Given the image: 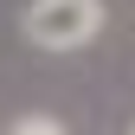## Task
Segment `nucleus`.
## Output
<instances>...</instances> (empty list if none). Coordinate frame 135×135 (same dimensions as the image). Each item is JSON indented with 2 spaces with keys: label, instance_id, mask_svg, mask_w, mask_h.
Returning a JSON list of instances; mask_svg holds the SVG:
<instances>
[{
  "label": "nucleus",
  "instance_id": "1",
  "mask_svg": "<svg viewBox=\"0 0 135 135\" xmlns=\"http://www.w3.org/2000/svg\"><path fill=\"white\" fill-rule=\"evenodd\" d=\"M103 20H109L103 0H26L20 32L39 52H77V45H90L103 32Z\"/></svg>",
  "mask_w": 135,
  "mask_h": 135
},
{
  "label": "nucleus",
  "instance_id": "2",
  "mask_svg": "<svg viewBox=\"0 0 135 135\" xmlns=\"http://www.w3.org/2000/svg\"><path fill=\"white\" fill-rule=\"evenodd\" d=\"M7 135H71V129H64L58 116H20V122H13Z\"/></svg>",
  "mask_w": 135,
  "mask_h": 135
},
{
  "label": "nucleus",
  "instance_id": "3",
  "mask_svg": "<svg viewBox=\"0 0 135 135\" xmlns=\"http://www.w3.org/2000/svg\"><path fill=\"white\" fill-rule=\"evenodd\" d=\"M129 135H135V129H129Z\"/></svg>",
  "mask_w": 135,
  "mask_h": 135
}]
</instances>
